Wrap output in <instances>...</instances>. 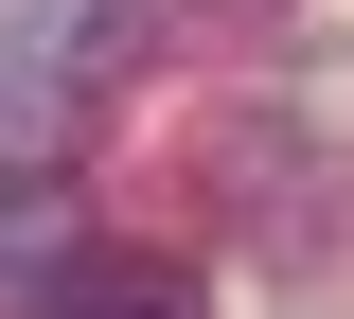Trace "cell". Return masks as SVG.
<instances>
[{"mask_svg": "<svg viewBox=\"0 0 354 319\" xmlns=\"http://www.w3.org/2000/svg\"><path fill=\"white\" fill-rule=\"evenodd\" d=\"M142 53H160V18H142V0H53V18H18V142L53 160V142L124 89Z\"/></svg>", "mask_w": 354, "mask_h": 319, "instance_id": "6da1fadb", "label": "cell"}, {"mask_svg": "<svg viewBox=\"0 0 354 319\" xmlns=\"http://www.w3.org/2000/svg\"><path fill=\"white\" fill-rule=\"evenodd\" d=\"M36 319H213V302H195L177 248H71V266L36 284Z\"/></svg>", "mask_w": 354, "mask_h": 319, "instance_id": "7a4b0ae2", "label": "cell"}, {"mask_svg": "<svg viewBox=\"0 0 354 319\" xmlns=\"http://www.w3.org/2000/svg\"><path fill=\"white\" fill-rule=\"evenodd\" d=\"M88 248V213H71V160H18V178H0V302H18V284H53Z\"/></svg>", "mask_w": 354, "mask_h": 319, "instance_id": "3957f363", "label": "cell"}]
</instances>
